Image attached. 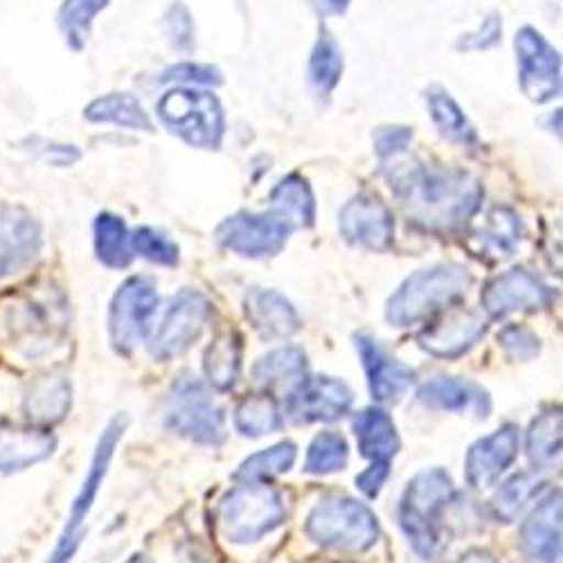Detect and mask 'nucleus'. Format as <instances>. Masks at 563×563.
<instances>
[{"mask_svg":"<svg viewBox=\"0 0 563 563\" xmlns=\"http://www.w3.org/2000/svg\"><path fill=\"white\" fill-rule=\"evenodd\" d=\"M382 172L408 219L427 230L446 232L464 225L483 201V185L474 176L429 167L408 152L382 161Z\"/></svg>","mask_w":563,"mask_h":563,"instance_id":"obj_1","label":"nucleus"},{"mask_svg":"<svg viewBox=\"0 0 563 563\" xmlns=\"http://www.w3.org/2000/svg\"><path fill=\"white\" fill-rule=\"evenodd\" d=\"M472 285L474 275L460 264L421 268L393 294L386 305V320L395 327L424 322L457 302Z\"/></svg>","mask_w":563,"mask_h":563,"instance_id":"obj_2","label":"nucleus"},{"mask_svg":"<svg viewBox=\"0 0 563 563\" xmlns=\"http://www.w3.org/2000/svg\"><path fill=\"white\" fill-rule=\"evenodd\" d=\"M455 498L453 481L442 468L419 472L399 503V526L421 559H435L442 550V514Z\"/></svg>","mask_w":563,"mask_h":563,"instance_id":"obj_3","label":"nucleus"},{"mask_svg":"<svg viewBox=\"0 0 563 563\" xmlns=\"http://www.w3.org/2000/svg\"><path fill=\"white\" fill-rule=\"evenodd\" d=\"M217 519L230 543L249 545L262 541L287 521V503L282 492L264 481L232 487L219 500Z\"/></svg>","mask_w":563,"mask_h":563,"instance_id":"obj_4","label":"nucleus"},{"mask_svg":"<svg viewBox=\"0 0 563 563\" xmlns=\"http://www.w3.org/2000/svg\"><path fill=\"white\" fill-rule=\"evenodd\" d=\"M307 537L327 550L365 552L379 539L372 509L350 496H327L307 516Z\"/></svg>","mask_w":563,"mask_h":563,"instance_id":"obj_5","label":"nucleus"},{"mask_svg":"<svg viewBox=\"0 0 563 563\" xmlns=\"http://www.w3.org/2000/svg\"><path fill=\"white\" fill-rule=\"evenodd\" d=\"M158 118L190 147L219 150L223 140V109L208 90L190 86L167 90L158 102Z\"/></svg>","mask_w":563,"mask_h":563,"instance_id":"obj_6","label":"nucleus"},{"mask_svg":"<svg viewBox=\"0 0 563 563\" xmlns=\"http://www.w3.org/2000/svg\"><path fill=\"white\" fill-rule=\"evenodd\" d=\"M5 324L16 347L27 356L51 352L66 330V302L55 289L23 294L8 309Z\"/></svg>","mask_w":563,"mask_h":563,"instance_id":"obj_7","label":"nucleus"},{"mask_svg":"<svg viewBox=\"0 0 563 563\" xmlns=\"http://www.w3.org/2000/svg\"><path fill=\"white\" fill-rule=\"evenodd\" d=\"M124 433V419L115 417L109 421V427L104 429L96 453H92L90 466H88V474L84 478V485L79 489V494L75 496L73 505H70V514H68V521L64 526V532L59 534L53 554L48 556L45 563H70L81 539H84V528H86V519L90 514L92 503H96V496L100 492V485L109 472V464L113 460L115 446L122 440Z\"/></svg>","mask_w":563,"mask_h":563,"instance_id":"obj_8","label":"nucleus"},{"mask_svg":"<svg viewBox=\"0 0 563 563\" xmlns=\"http://www.w3.org/2000/svg\"><path fill=\"white\" fill-rule=\"evenodd\" d=\"M156 311L158 294L154 282L145 275L129 277L109 309V339L118 354L126 356L147 341Z\"/></svg>","mask_w":563,"mask_h":563,"instance_id":"obj_9","label":"nucleus"},{"mask_svg":"<svg viewBox=\"0 0 563 563\" xmlns=\"http://www.w3.org/2000/svg\"><path fill=\"white\" fill-rule=\"evenodd\" d=\"M167 427L197 444L219 446L225 440V417L203 384L180 379L167 399Z\"/></svg>","mask_w":563,"mask_h":563,"instance_id":"obj_10","label":"nucleus"},{"mask_svg":"<svg viewBox=\"0 0 563 563\" xmlns=\"http://www.w3.org/2000/svg\"><path fill=\"white\" fill-rule=\"evenodd\" d=\"M354 433L358 451L369 466L356 478V487L367 496L377 498L390 476V462L397 455L401 442L393 417L382 408H365L354 417Z\"/></svg>","mask_w":563,"mask_h":563,"instance_id":"obj_11","label":"nucleus"},{"mask_svg":"<svg viewBox=\"0 0 563 563\" xmlns=\"http://www.w3.org/2000/svg\"><path fill=\"white\" fill-rule=\"evenodd\" d=\"M291 230V221L279 212H238L217 225L214 238L225 251L251 260H262L275 257L277 253L285 251Z\"/></svg>","mask_w":563,"mask_h":563,"instance_id":"obj_12","label":"nucleus"},{"mask_svg":"<svg viewBox=\"0 0 563 563\" xmlns=\"http://www.w3.org/2000/svg\"><path fill=\"white\" fill-rule=\"evenodd\" d=\"M212 318L210 300L195 289H183L169 305L167 313L161 320L150 352L158 361H169L190 350Z\"/></svg>","mask_w":563,"mask_h":563,"instance_id":"obj_13","label":"nucleus"},{"mask_svg":"<svg viewBox=\"0 0 563 563\" xmlns=\"http://www.w3.org/2000/svg\"><path fill=\"white\" fill-rule=\"evenodd\" d=\"M516 62H519V81L526 96L545 104L561 92V57L543 34L530 25L516 32Z\"/></svg>","mask_w":563,"mask_h":563,"instance_id":"obj_14","label":"nucleus"},{"mask_svg":"<svg viewBox=\"0 0 563 563\" xmlns=\"http://www.w3.org/2000/svg\"><path fill=\"white\" fill-rule=\"evenodd\" d=\"M554 291L528 268H511L492 279L481 296L489 318L503 320L516 311H539L550 307Z\"/></svg>","mask_w":563,"mask_h":563,"instance_id":"obj_15","label":"nucleus"},{"mask_svg":"<svg viewBox=\"0 0 563 563\" xmlns=\"http://www.w3.org/2000/svg\"><path fill=\"white\" fill-rule=\"evenodd\" d=\"M341 234L345 242L367 251H386L395 240V219L386 203L377 197L350 199L339 217Z\"/></svg>","mask_w":563,"mask_h":563,"instance_id":"obj_16","label":"nucleus"},{"mask_svg":"<svg viewBox=\"0 0 563 563\" xmlns=\"http://www.w3.org/2000/svg\"><path fill=\"white\" fill-rule=\"evenodd\" d=\"M38 251V221L19 206L0 203V279L25 271Z\"/></svg>","mask_w":563,"mask_h":563,"instance_id":"obj_17","label":"nucleus"},{"mask_svg":"<svg viewBox=\"0 0 563 563\" xmlns=\"http://www.w3.org/2000/svg\"><path fill=\"white\" fill-rule=\"evenodd\" d=\"M354 341L372 397L379 404H397L415 384V369L390 356L367 334H358Z\"/></svg>","mask_w":563,"mask_h":563,"instance_id":"obj_18","label":"nucleus"},{"mask_svg":"<svg viewBox=\"0 0 563 563\" xmlns=\"http://www.w3.org/2000/svg\"><path fill=\"white\" fill-rule=\"evenodd\" d=\"M519 442L521 435L514 424H505L492 435L478 440L468 449L464 460L466 483L476 489L492 487L519 455Z\"/></svg>","mask_w":563,"mask_h":563,"instance_id":"obj_19","label":"nucleus"},{"mask_svg":"<svg viewBox=\"0 0 563 563\" xmlns=\"http://www.w3.org/2000/svg\"><path fill=\"white\" fill-rule=\"evenodd\" d=\"M487 332L485 320L474 311H451L419 334V347L435 358H457L476 347Z\"/></svg>","mask_w":563,"mask_h":563,"instance_id":"obj_20","label":"nucleus"},{"mask_svg":"<svg viewBox=\"0 0 563 563\" xmlns=\"http://www.w3.org/2000/svg\"><path fill=\"white\" fill-rule=\"evenodd\" d=\"M352 390L332 377L305 379L302 386L291 395L289 412L298 424L311 421H334L352 408Z\"/></svg>","mask_w":563,"mask_h":563,"instance_id":"obj_21","label":"nucleus"},{"mask_svg":"<svg viewBox=\"0 0 563 563\" xmlns=\"http://www.w3.org/2000/svg\"><path fill=\"white\" fill-rule=\"evenodd\" d=\"M561 492L548 494L521 528V552L528 563H561Z\"/></svg>","mask_w":563,"mask_h":563,"instance_id":"obj_22","label":"nucleus"},{"mask_svg":"<svg viewBox=\"0 0 563 563\" xmlns=\"http://www.w3.org/2000/svg\"><path fill=\"white\" fill-rule=\"evenodd\" d=\"M244 311L264 341H285L300 330V316L289 298L273 289H251Z\"/></svg>","mask_w":563,"mask_h":563,"instance_id":"obj_23","label":"nucleus"},{"mask_svg":"<svg viewBox=\"0 0 563 563\" xmlns=\"http://www.w3.org/2000/svg\"><path fill=\"white\" fill-rule=\"evenodd\" d=\"M57 449V440L38 427L0 424V474H16L48 460Z\"/></svg>","mask_w":563,"mask_h":563,"instance_id":"obj_24","label":"nucleus"},{"mask_svg":"<svg viewBox=\"0 0 563 563\" xmlns=\"http://www.w3.org/2000/svg\"><path fill=\"white\" fill-rule=\"evenodd\" d=\"M417 399L435 410L446 412H474L476 417H487L492 401L487 390L478 384L457 377H435L417 390Z\"/></svg>","mask_w":563,"mask_h":563,"instance_id":"obj_25","label":"nucleus"},{"mask_svg":"<svg viewBox=\"0 0 563 563\" xmlns=\"http://www.w3.org/2000/svg\"><path fill=\"white\" fill-rule=\"evenodd\" d=\"M307 379V356L300 347H279L253 367V382L268 393L294 395Z\"/></svg>","mask_w":563,"mask_h":563,"instance_id":"obj_26","label":"nucleus"},{"mask_svg":"<svg viewBox=\"0 0 563 563\" xmlns=\"http://www.w3.org/2000/svg\"><path fill=\"white\" fill-rule=\"evenodd\" d=\"M523 238V223L509 208H494L485 225L474 234L472 249L481 260L503 262L514 255Z\"/></svg>","mask_w":563,"mask_h":563,"instance_id":"obj_27","label":"nucleus"},{"mask_svg":"<svg viewBox=\"0 0 563 563\" xmlns=\"http://www.w3.org/2000/svg\"><path fill=\"white\" fill-rule=\"evenodd\" d=\"M343 77V53L334 34L324 25L318 32V41L311 51L307 66V86L318 102L332 98Z\"/></svg>","mask_w":563,"mask_h":563,"instance_id":"obj_28","label":"nucleus"},{"mask_svg":"<svg viewBox=\"0 0 563 563\" xmlns=\"http://www.w3.org/2000/svg\"><path fill=\"white\" fill-rule=\"evenodd\" d=\"M427 104H429L431 120L444 140H449V143L464 147V150L481 147L478 131L474 129L472 122H468V118L464 115L460 104L449 96L444 88H440V86L427 88Z\"/></svg>","mask_w":563,"mask_h":563,"instance_id":"obj_29","label":"nucleus"},{"mask_svg":"<svg viewBox=\"0 0 563 563\" xmlns=\"http://www.w3.org/2000/svg\"><path fill=\"white\" fill-rule=\"evenodd\" d=\"M73 390L62 377H45L30 386L23 399V412L34 427L57 424L70 410Z\"/></svg>","mask_w":563,"mask_h":563,"instance_id":"obj_30","label":"nucleus"},{"mask_svg":"<svg viewBox=\"0 0 563 563\" xmlns=\"http://www.w3.org/2000/svg\"><path fill=\"white\" fill-rule=\"evenodd\" d=\"M561 408H548L530 424L526 451L537 472H550L561 464Z\"/></svg>","mask_w":563,"mask_h":563,"instance_id":"obj_31","label":"nucleus"},{"mask_svg":"<svg viewBox=\"0 0 563 563\" xmlns=\"http://www.w3.org/2000/svg\"><path fill=\"white\" fill-rule=\"evenodd\" d=\"M242 369V336L238 332L219 334L203 356L206 379L217 390H230L240 379Z\"/></svg>","mask_w":563,"mask_h":563,"instance_id":"obj_32","label":"nucleus"},{"mask_svg":"<svg viewBox=\"0 0 563 563\" xmlns=\"http://www.w3.org/2000/svg\"><path fill=\"white\" fill-rule=\"evenodd\" d=\"M88 122H111L133 131H154L143 104L131 92H109L104 98L90 102L84 111Z\"/></svg>","mask_w":563,"mask_h":563,"instance_id":"obj_33","label":"nucleus"},{"mask_svg":"<svg viewBox=\"0 0 563 563\" xmlns=\"http://www.w3.org/2000/svg\"><path fill=\"white\" fill-rule=\"evenodd\" d=\"M92 240H96V255L109 268H126L133 260L131 232L113 212H102L92 223Z\"/></svg>","mask_w":563,"mask_h":563,"instance_id":"obj_34","label":"nucleus"},{"mask_svg":"<svg viewBox=\"0 0 563 563\" xmlns=\"http://www.w3.org/2000/svg\"><path fill=\"white\" fill-rule=\"evenodd\" d=\"M271 203L275 206V212L282 217H287L291 225L300 228H311L316 221V201L309 183L291 174L287 178H282L271 192Z\"/></svg>","mask_w":563,"mask_h":563,"instance_id":"obj_35","label":"nucleus"},{"mask_svg":"<svg viewBox=\"0 0 563 563\" xmlns=\"http://www.w3.org/2000/svg\"><path fill=\"white\" fill-rule=\"evenodd\" d=\"M541 487H543V481L532 472L514 474L494 494V500H492L494 516L503 523H514L519 519V514L528 507V503L537 498Z\"/></svg>","mask_w":563,"mask_h":563,"instance_id":"obj_36","label":"nucleus"},{"mask_svg":"<svg viewBox=\"0 0 563 563\" xmlns=\"http://www.w3.org/2000/svg\"><path fill=\"white\" fill-rule=\"evenodd\" d=\"M282 424V412L271 395L246 397L234 408V429L246 438H264L277 431Z\"/></svg>","mask_w":563,"mask_h":563,"instance_id":"obj_37","label":"nucleus"},{"mask_svg":"<svg viewBox=\"0 0 563 563\" xmlns=\"http://www.w3.org/2000/svg\"><path fill=\"white\" fill-rule=\"evenodd\" d=\"M296 457H298V446L294 442H279L271 449H264V451L246 457L240 464L234 478L244 481V483L268 481L273 476L287 474L289 468L296 464Z\"/></svg>","mask_w":563,"mask_h":563,"instance_id":"obj_38","label":"nucleus"},{"mask_svg":"<svg viewBox=\"0 0 563 563\" xmlns=\"http://www.w3.org/2000/svg\"><path fill=\"white\" fill-rule=\"evenodd\" d=\"M350 460V446L341 433L324 431L313 438L307 460H305V472L311 476H327L343 472Z\"/></svg>","mask_w":563,"mask_h":563,"instance_id":"obj_39","label":"nucleus"},{"mask_svg":"<svg viewBox=\"0 0 563 563\" xmlns=\"http://www.w3.org/2000/svg\"><path fill=\"white\" fill-rule=\"evenodd\" d=\"M109 5V0H66L59 10V27L66 34V41L73 51H81L90 25L96 16Z\"/></svg>","mask_w":563,"mask_h":563,"instance_id":"obj_40","label":"nucleus"},{"mask_svg":"<svg viewBox=\"0 0 563 563\" xmlns=\"http://www.w3.org/2000/svg\"><path fill=\"white\" fill-rule=\"evenodd\" d=\"M131 249L133 253L143 255L145 260L161 266L178 264V246L167 238L165 232L154 228H137L131 232Z\"/></svg>","mask_w":563,"mask_h":563,"instance_id":"obj_41","label":"nucleus"},{"mask_svg":"<svg viewBox=\"0 0 563 563\" xmlns=\"http://www.w3.org/2000/svg\"><path fill=\"white\" fill-rule=\"evenodd\" d=\"M163 32L172 48L178 53H192L195 51V21L190 10L183 3H174L167 14L163 16Z\"/></svg>","mask_w":563,"mask_h":563,"instance_id":"obj_42","label":"nucleus"},{"mask_svg":"<svg viewBox=\"0 0 563 563\" xmlns=\"http://www.w3.org/2000/svg\"><path fill=\"white\" fill-rule=\"evenodd\" d=\"M161 84H199V86H221L223 84V75L219 73L217 66H208V64H192L185 62L178 66L167 68L161 77Z\"/></svg>","mask_w":563,"mask_h":563,"instance_id":"obj_43","label":"nucleus"},{"mask_svg":"<svg viewBox=\"0 0 563 563\" xmlns=\"http://www.w3.org/2000/svg\"><path fill=\"white\" fill-rule=\"evenodd\" d=\"M503 36V19L498 12H489L487 19L483 21V25L476 32L462 34L455 43V48L460 53H481V51H489L494 45L500 43Z\"/></svg>","mask_w":563,"mask_h":563,"instance_id":"obj_44","label":"nucleus"},{"mask_svg":"<svg viewBox=\"0 0 563 563\" xmlns=\"http://www.w3.org/2000/svg\"><path fill=\"white\" fill-rule=\"evenodd\" d=\"M498 343L507 352V356H511L514 361H530L541 350L539 339L530 330H526V327H516V324L505 327V330L498 334Z\"/></svg>","mask_w":563,"mask_h":563,"instance_id":"obj_45","label":"nucleus"},{"mask_svg":"<svg viewBox=\"0 0 563 563\" xmlns=\"http://www.w3.org/2000/svg\"><path fill=\"white\" fill-rule=\"evenodd\" d=\"M412 140V129L401 124H384L374 131V152L382 161L397 156L408 150Z\"/></svg>","mask_w":563,"mask_h":563,"instance_id":"obj_46","label":"nucleus"},{"mask_svg":"<svg viewBox=\"0 0 563 563\" xmlns=\"http://www.w3.org/2000/svg\"><path fill=\"white\" fill-rule=\"evenodd\" d=\"M43 161L51 165H73L79 161V150L70 147V145H59V143H48L43 150Z\"/></svg>","mask_w":563,"mask_h":563,"instance_id":"obj_47","label":"nucleus"},{"mask_svg":"<svg viewBox=\"0 0 563 563\" xmlns=\"http://www.w3.org/2000/svg\"><path fill=\"white\" fill-rule=\"evenodd\" d=\"M307 3L313 8V12L320 19H330V16L345 14L352 0H307Z\"/></svg>","mask_w":563,"mask_h":563,"instance_id":"obj_48","label":"nucleus"},{"mask_svg":"<svg viewBox=\"0 0 563 563\" xmlns=\"http://www.w3.org/2000/svg\"><path fill=\"white\" fill-rule=\"evenodd\" d=\"M455 563H498L489 552H483V550H472L462 554Z\"/></svg>","mask_w":563,"mask_h":563,"instance_id":"obj_49","label":"nucleus"},{"mask_svg":"<svg viewBox=\"0 0 563 563\" xmlns=\"http://www.w3.org/2000/svg\"><path fill=\"white\" fill-rule=\"evenodd\" d=\"M126 563H152L150 559H145L143 554H135V556H131Z\"/></svg>","mask_w":563,"mask_h":563,"instance_id":"obj_50","label":"nucleus"}]
</instances>
